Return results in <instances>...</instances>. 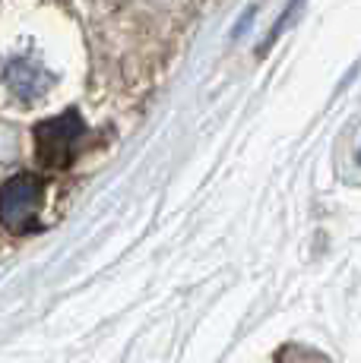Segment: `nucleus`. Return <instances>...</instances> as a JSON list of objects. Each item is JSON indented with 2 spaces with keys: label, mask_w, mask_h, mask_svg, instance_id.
Masks as SVG:
<instances>
[{
  "label": "nucleus",
  "mask_w": 361,
  "mask_h": 363,
  "mask_svg": "<svg viewBox=\"0 0 361 363\" xmlns=\"http://www.w3.org/2000/svg\"><path fill=\"white\" fill-rule=\"evenodd\" d=\"M80 136H82V121L76 111L41 121L36 127V162L45 171H64L73 162Z\"/></svg>",
  "instance_id": "nucleus-1"
},
{
  "label": "nucleus",
  "mask_w": 361,
  "mask_h": 363,
  "mask_svg": "<svg viewBox=\"0 0 361 363\" xmlns=\"http://www.w3.org/2000/svg\"><path fill=\"white\" fill-rule=\"evenodd\" d=\"M41 190L45 184L36 174H16L0 186V225L10 234H29L36 228Z\"/></svg>",
  "instance_id": "nucleus-2"
},
{
  "label": "nucleus",
  "mask_w": 361,
  "mask_h": 363,
  "mask_svg": "<svg viewBox=\"0 0 361 363\" xmlns=\"http://www.w3.org/2000/svg\"><path fill=\"white\" fill-rule=\"evenodd\" d=\"M51 86H54V76L48 73L41 64H36L32 57H19L6 67V89H10L19 101L45 99Z\"/></svg>",
  "instance_id": "nucleus-3"
}]
</instances>
